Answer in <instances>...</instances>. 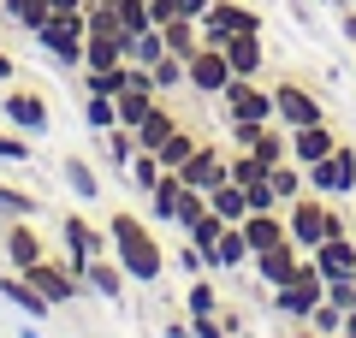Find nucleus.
<instances>
[{
  "label": "nucleus",
  "mask_w": 356,
  "mask_h": 338,
  "mask_svg": "<svg viewBox=\"0 0 356 338\" xmlns=\"http://www.w3.org/2000/svg\"><path fill=\"white\" fill-rule=\"evenodd\" d=\"M107 243H113V261L125 267V279H137V285H154L166 273V250H161V238H154V225L143 214L113 208L107 214Z\"/></svg>",
  "instance_id": "f257e3e1"
},
{
  "label": "nucleus",
  "mask_w": 356,
  "mask_h": 338,
  "mask_svg": "<svg viewBox=\"0 0 356 338\" xmlns=\"http://www.w3.org/2000/svg\"><path fill=\"white\" fill-rule=\"evenodd\" d=\"M83 36H89V18H83V13H48V24H42L30 42H36L54 65L83 72Z\"/></svg>",
  "instance_id": "f03ea898"
},
{
  "label": "nucleus",
  "mask_w": 356,
  "mask_h": 338,
  "mask_svg": "<svg viewBox=\"0 0 356 338\" xmlns=\"http://www.w3.org/2000/svg\"><path fill=\"white\" fill-rule=\"evenodd\" d=\"M327 303V279H321V267H315V255H303V267H297V279L291 285H273V314H285V321H309V314Z\"/></svg>",
  "instance_id": "7ed1b4c3"
},
{
  "label": "nucleus",
  "mask_w": 356,
  "mask_h": 338,
  "mask_svg": "<svg viewBox=\"0 0 356 338\" xmlns=\"http://www.w3.org/2000/svg\"><path fill=\"white\" fill-rule=\"evenodd\" d=\"M220 107H226V125H273V83L232 77L220 89Z\"/></svg>",
  "instance_id": "20e7f679"
},
{
  "label": "nucleus",
  "mask_w": 356,
  "mask_h": 338,
  "mask_svg": "<svg viewBox=\"0 0 356 338\" xmlns=\"http://www.w3.org/2000/svg\"><path fill=\"white\" fill-rule=\"evenodd\" d=\"M315 119H327V101L297 77H273V125L297 131V125H315Z\"/></svg>",
  "instance_id": "39448f33"
},
{
  "label": "nucleus",
  "mask_w": 356,
  "mask_h": 338,
  "mask_svg": "<svg viewBox=\"0 0 356 338\" xmlns=\"http://www.w3.org/2000/svg\"><path fill=\"white\" fill-rule=\"evenodd\" d=\"M24 279H30V285H36L42 297L54 303V309H65V303H77V297L89 291L83 279H77V267L65 261V255H42V261H30V267H24Z\"/></svg>",
  "instance_id": "423d86ee"
},
{
  "label": "nucleus",
  "mask_w": 356,
  "mask_h": 338,
  "mask_svg": "<svg viewBox=\"0 0 356 338\" xmlns=\"http://www.w3.org/2000/svg\"><path fill=\"white\" fill-rule=\"evenodd\" d=\"M303 172H309V190H315V196H332V202L356 196V143H339L327 161L303 166Z\"/></svg>",
  "instance_id": "0eeeda50"
},
{
  "label": "nucleus",
  "mask_w": 356,
  "mask_h": 338,
  "mask_svg": "<svg viewBox=\"0 0 356 338\" xmlns=\"http://www.w3.org/2000/svg\"><path fill=\"white\" fill-rule=\"evenodd\" d=\"M60 255H65L72 267L95 261V255H113V243H107V225L83 220V214H60ZM77 279H83V273H77Z\"/></svg>",
  "instance_id": "6e6552de"
},
{
  "label": "nucleus",
  "mask_w": 356,
  "mask_h": 338,
  "mask_svg": "<svg viewBox=\"0 0 356 338\" xmlns=\"http://www.w3.org/2000/svg\"><path fill=\"white\" fill-rule=\"evenodd\" d=\"M0 119H6L13 131H24V137H42V131L54 125L48 95H42V89H30V83H13L6 95H0Z\"/></svg>",
  "instance_id": "1a4fd4ad"
},
{
  "label": "nucleus",
  "mask_w": 356,
  "mask_h": 338,
  "mask_svg": "<svg viewBox=\"0 0 356 338\" xmlns=\"http://www.w3.org/2000/svg\"><path fill=\"white\" fill-rule=\"evenodd\" d=\"M232 77H238V72H232L226 48H208V42H202V48L184 60V89H191V95H202V101H208V95L220 101V89H226Z\"/></svg>",
  "instance_id": "9d476101"
},
{
  "label": "nucleus",
  "mask_w": 356,
  "mask_h": 338,
  "mask_svg": "<svg viewBox=\"0 0 356 338\" xmlns=\"http://www.w3.org/2000/svg\"><path fill=\"white\" fill-rule=\"evenodd\" d=\"M238 30H261V13L243 6V0H214V6L202 13V42L208 48H226Z\"/></svg>",
  "instance_id": "9b49d317"
},
{
  "label": "nucleus",
  "mask_w": 356,
  "mask_h": 338,
  "mask_svg": "<svg viewBox=\"0 0 356 338\" xmlns=\"http://www.w3.org/2000/svg\"><path fill=\"white\" fill-rule=\"evenodd\" d=\"M178 178H184L191 190H202V196H208V190H220V184L232 178V154L220 149V143H202V149H196L191 161L178 166Z\"/></svg>",
  "instance_id": "f8f14e48"
},
{
  "label": "nucleus",
  "mask_w": 356,
  "mask_h": 338,
  "mask_svg": "<svg viewBox=\"0 0 356 338\" xmlns=\"http://www.w3.org/2000/svg\"><path fill=\"white\" fill-rule=\"evenodd\" d=\"M339 143H344V137H339V125H332V119L297 125V131H291V161H297V166H315V161H327Z\"/></svg>",
  "instance_id": "ddd939ff"
},
{
  "label": "nucleus",
  "mask_w": 356,
  "mask_h": 338,
  "mask_svg": "<svg viewBox=\"0 0 356 338\" xmlns=\"http://www.w3.org/2000/svg\"><path fill=\"white\" fill-rule=\"evenodd\" d=\"M238 232H243V243H250V255H261V250H273V243L291 238V232H285V208L250 214V220H238Z\"/></svg>",
  "instance_id": "4468645a"
},
{
  "label": "nucleus",
  "mask_w": 356,
  "mask_h": 338,
  "mask_svg": "<svg viewBox=\"0 0 356 338\" xmlns=\"http://www.w3.org/2000/svg\"><path fill=\"white\" fill-rule=\"evenodd\" d=\"M250 267L261 273V285H291V279H297V267H303V250H297V243L285 238V243H273V250H261Z\"/></svg>",
  "instance_id": "2eb2a0df"
},
{
  "label": "nucleus",
  "mask_w": 356,
  "mask_h": 338,
  "mask_svg": "<svg viewBox=\"0 0 356 338\" xmlns=\"http://www.w3.org/2000/svg\"><path fill=\"white\" fill-rule=\"evenodd\" d=\"M77 273H83V285L95 291V297H107V303H125V285H131V279H125V267H119L113 255H95V261H83Z\"/></svg>",
  "instance_id": "dca6fc26"
},
{
  "label": "nucleus",
  "mask_w": 356,
  "mask_h": 338,
  "mask_svg": "<svg viewBox=\"0 0 356 338\" xmlns=\"http://www.w3.org/2000/svg\"><path fill=\"white\" fill-rule=\"evenodd\" d=\"M315 267H321V279H356V232H344V238H327L315 250Z\"/></svg>",
  "instance_id": "f3484780"
},
{
  "label": "nucleus",
  "mask_w": 356,
  "mask_h": 338,
  "mask_svg": "<svg viewBox=\"0 0 356 338\" xmlns=\"http://www.w3.org/2000/svg\"><path fill=\"white\" fill-rule=\"evenodd\" d=\"M48 255V243H42V232L30 220H6V261H13V273H24L30 261H42Z\"/></svg>",
  "instance_id": "a211bd4d"
},
{
  "label": "nucleus",
  "mask_w": 356,
  "mask_h": 338,
  "mask_svg": "<svg viewBox=\"0 0 356 338\" xmlns=\"http://www.w3.org/2000/svg\"><path fill=\"white\" fill-rule=\"evenodd\" d=\"M0 297L13 303V309H18V314H30V321H48V314H54V303H48V297H42V291H36V285H30V279H24V273H0Z\"/></svg>",
  "instance_id": "6ab92c4d"
},
{
  "label": "nucleus",
  "mask_w": 356,
  "mask_h": 338,
  "mask_svg": "<svg viewBox=\"0 0 356 338\" xmlns=\"http://www.w3.org/2000/svg\"><path fill=\"white\" fill-rule=\"evenodd\" d=\"M178 202H184V178L178 172H161L149 190V220L154 225H178Z\"/></svg>",
  "instance_id": "aec40b11"
},
{
  "label": "nucleus",
  "mask_w": 356,
  "mask_h": 338,
  "mask_svg": "<svg viewBox=\"0 0 356 338\" xmlns=\"http://www.w3.org/2000/svg\"><path fill=\"white\" fill-rule=\"evenodd\" d=\"M250 261L255 255H250V243H243L238 225H226V232L214 238V250H208V267H214V273H238V267H250Z\"/></svg>",
  "instance_id": "412c9836"
},
{
  "label": "nucleus",
  "mask_w": 356,
  "mask_h": 338,
  "mask_svg": "<svg viewBox=\"0 0 356 338\" xmlns=\"http://www.w3.org/2000/svg\"><path fill=\"white\" fill-rule=\"evenodd\" d=\"M226 60H232V72H238V77H261V60H267L261 30H238V36L226 42Z\"/></svg>",
  "instance_id": "4be33fe9"
},
{
  "label": "nucleus",
  "mask_w": 356,
  "mask_h": 338,
  "mask_svg": "<svg viewBox=\"0 0 356 338\" xmlns=\"http://www.w3.org/2000/svg\"><path fill=\"white\" fill-rule=\"evenodd\" d=\"M131 89V60H119V65H83V95H125Z\"/></svg>",
  "instance_id": "5701e85b"
},
{
  "label": "nucleus",
  "mask_w": 356,
  "mask_h": 338,
  "mask_svg": "<svg viewBox=\"0 0 356 338\" xmlns=\"http://www.w3.org/2000/svg\"><path fill=\"white\" fill-rule=\"evenodd\" d=\"M60 178H65V190H72L77 202H95V196H102V172H95L83 154H65V161H60Z\"/></svg>",
  "instance_id": "b1692460"
},
{
  "label": "nucleus",
  "mask_w": 356,
  "mask_h": 338,
  "mask_svg": "<svg viewBox=\"0 0 356 338\" xmlns=\"http://www.w3.org/2000/svg\"><path fill=\"white\" fill-rule=\"evenodd\" d=\"M172 131H178V113L166 107V95H161V101H154V113L143 119L137 131H131V137H137V149H149V154H154V149H161L166 137H172Z\"/></svg>",
  "instance_id": "393cba45"
},
{
  "label": "nucleus",
  "mask_w": 356,
  "mask_h": 338,
  "mask_svg": "<svg viewBox=\"0 0 356 338\" xmlns=\"http://www.w3.org/2000/svg\"><path fill=\"white\" fill-rule=\"evenodd\" d=\"M208 208H214V214H220L226 225H238V220H250V190H243V184H232V178H226L220 190H208Z\"/></svg>",
  "instance_id": "a878e982"
},
{
  "label": "nucleus",
  "mask_w": 356,
  "mask_h": 338,
  "mask_svg": "<svg viewBox=\"0 0 356 338\" xmlns=\"http://www.w3.org/2000/svg\"><path fill=\"white\" fill-rule=\"evenodd\" d=\"M102 161L113 166V172H131V161H137V137H131V125L102 131Z\"/></svg>",
  "instance_id": "bb28decb"
},
{
  "label": "nucleus",
  "mask_w": 356,
  "mask_h": 338,
  "mask_svg": "<svg viewBox=\"0 0 356 338\" xmlns=\"http://www.w3.org/2000/svg\"><path fill=\"white\" fill-rule=\"evenodd\" d=\"M250 154H255V161H267V166L291 161V131H285V125H261V131H255V143H250Z\"/></svg>",
  "instance_id": "cd10ccee"
},
{
  "label": "nucleus",
  "mask_w": 356,
  "mask_h": 338,
  "mask_svg": "<svg viewBox=\"0 0 356 338\" xmlns=\"http://www.w3.org/2000/svg\"><path fill=\"white\" fill-rule=\"evenodd\" d=\"M196 149H202V137H196V131H191V125H178V131H172V137H166V143H161V149H154V161H161V166H166V172H178V166L191 161V154H196Z\"/></svg>",
  "instance_id": "c85d7f7f"
},
{
  "label": "nucleus",
  "mask_w": 356,
  "mask_h": 338,
  "mask_svg": "<svg viewBox=\"0 0 356 338\" xmlns=\"http://www.w3.org/2000/svg\"><path fill=\"white\" fill-rule=\"evenodd\" d=\"M119 60H125V36H113V30L83 36V65H119Z\"/></svg>",
  "instance_id": "c756f323"
},
{
  "label": "nucleus",
  "mask_w": 356,
  "mask_h": 338,
  "mask_svg": "<svg viewBox=\"0 0 356 338\" xmlns=\"http://www.w3.org/2000/svg\"><path fill=\"white\" fill-rule=\"evenodd\" d=\"M154 101H161V95H154V89H143V83H131L125 95L113 101V107H119V125H131V131H137L143 119H149V113H154Z\"/></svg>",
  "instance_id": "7c9ffc66"
},
{
  "label": "nucleus",
  "mask_w": 356,
  "mask_h": 338,
  "mask_svg": "<svg viewBox=\"0 0 356 338\" xmlns=\"http://www.w3.org/2000/svg\"><path fill=\"white\" fill-rule=\"evenodd\" d=\"M267 184H273V196H280V208H285V202H297V196L309 190V172H303L297 161H280L273 172H267Z\"/></svg>",
  "instance_id": "2f4dec72"
},
{
  "label": "nucleus",
  "mask_w": 356,
  "mask_h": 338,
  "mask_svg": "<svg viewBox=\"0 0 356 338\" xmlns=\"http://www.w3.org/2000/svg\"><path fill=\"white\" fill-rule=\"evenodd\" d=\"M0 13H6V24H18V30L36 36V30L48 24V0H0Z\"/></svg>",
  "instance_id": "473e14b6"
},
{
  "label": "nucleus",
  "mask_w": 356,
  "mask_h": 338,
  "mask_svg": "<svg viewBox=\"0 0 356 338\" xmlns=\"http://www.w3.org/2000/svg\"><path fill=\"white\" fill-rule=\"evenodd\" d=\"M178 232H184V238H191L196 243V250H214V238H220V232H226V220H220V214L214 208H202V214H196V220H184V225H178Z\"/></svg>",
  "instance_id": "72a5a7b5"
},
{
  "label": "nucleus",
  "mask_w": 356,
  "mask_h": 338,
  "mask_svg": "<svg viewBox=\"0 0 356 338\" xmlns=\"http://www.w3.org/2000/svg\"><path fill=\"white\" fill-rule=\"evenodd\" d=\"M184 314H191V321H196V314H220V291H214L208 273L191 279V291H184Z\"/></svg>",
  "instance_id": "f704fd0d"
},
{
  "label": "nucleus",
  "mask_w": 356,
  "mask_h": 338,
  "mask_svg": "<svg viewBox=\"0 0 356 338\" xmlns=\"http://www.w3.org/2000/svg\"><path fill=\"white\" fill-rule=\"evenodd\" d=\"M36 214H42V202L30 196V190L0 184V220H36Z\"/></svg>",
  "instance_id": "c9c22d12"
},
{
  "label": "nucleus",
  "mask_w": 356,
  "mask_h": 338,
  "mask_svg": "<svg viewBox=\"0 0 356 338\" xmlns=\"http://www.w3.org/2000/svg\"><path fill=\"white\" fill-rule=\"evenodd\" d=\"M83 125L102 137V131H113L119 125V107H113V95H83Z\"/></svg>",
  "instance_id": "e433bc0d"
},
{
  "label": "nucleus",
  "mask_w": 356,
  "mask_h": 338,
  "mask_svg": "<svg viewBox=\"0 0 356 338\" xmlns=\"http://www.w3.org/2000/svg\"><path fill=\"white\" fill-rule=\"evenodd\" d=\"M161 54H166V36H161V30H143V36L125 42V60H131V65H154Z\"/></svg>",
  "instance_id": "4c0bfd02"
},
{
  "label": "nucleus",
  "mask_w": 356,
  "mask_h": 338,
  "mask_svg": "<svg viewBox=\"0 0 356 338\" xmlns=\"http://www.w3.org/2000/svg\"><path fill=\"white\" fill-rule=\"evenodd\" d=\"M149 72H154V89H161V95H172V89H184V54H161Z\"/></svg>",
  "instance_id": "58836bf2"
},
{
  "label": "nucleus",
  "mask_w": 356,
  "mask_h": 338,
  "mask_svg": "<svg viewBox=\"0 0 356 338\" xmlns=\"http://www.w3.org/2000/svg\"><path fill=\"white\" fill-rule=\"evenodd\" d=\"M0 166H30V137L13 125H0Z\"/></svg>",
  "instance_id": "ea45409f"
},
{
  "label": "nucleus",
  "mask_w": 356,
  "mask_h": 338,
  "mask_svg": "<svg viewBox=\"0 0 356 338\" xmlns=\"http://www.w3.org/2000/svg\"><path fill=\"white\" fill-rule=\"evenodd\" d=\"M273 166L267 161H255L250 149H232V184H255V178H267Z\"/></svg>",
  "instance_id": "a19ab883"
},
{
  "label": "nucleus",
  "mask_w": 356,
  "mask_h": 338,
  "mask_svg": "<svg viewBox=\"0 0 356 338\" xmlns=\"http://www.w3.org/2000/svg\"><path fill=\"white\" fill-rule=\"evenodd\" d=\"M172 267H178V273H184V279H196V273H214V267H208V255H202V250H196V243H191V238H184V250H178V255H172Z\"/></svg>",
  "instance_id": "79ce46f5"
},
{
  "label": "nucleus",
  "mask_w": 356,
  "mask_h": 338,
  "mask_svg": "<svg viewBox=\"0 0 356 338\" xmlns=\"http://www.w3.org/2000/svg\"><path fill=\"white\" fill-rule=\"evenodd\" d=\"M309 326H315L321 338H332V332H344V309H332V303H321V309L309 314Z\"/></svg>",
  "instance_id": "37998d69"
},
{
  "label": "nucleus",
  "mask_w": 356,
  "mask_h": 338,
  "mask_svg": "<svg viewBox=\"0 0 356 338\" xmlns=\"http://www.w3.org/2000/svg\"><path fill=\"white\" fill-rule=\"evenodd\" d=\"M327 303L350 314V309H356V279H332V285H327Z\"/></svg>",
  "instance_id": "c03bdc74"
},
{
  "label": "nucleus",
  "mask_w": 356,
  "mask_h": 338,
  "mask_svg": "<svg viewBox=\"0 0 356 338\" xmlns=\"http://www.w3.org/2000/svg\"><path fill=\"white\" fill-rule=\"evenodd\" d=\"M191 338H232V332L220 326V314H196V321H191Z\"/></svg>",
  "instance_id": "a18cd8bd"
},
{
  "label": "nucleus",
  "mask_w": 356,
  "mask_h": 338,
  "mask_svg": "<svg viewBox=\"0 0 356 338\" xmlns=\"http://www.w3.org/2000/svg\"><path fill=\"white\" fill-rule=\"evenodd\" d=\"M13 77H18V60L6 48H0V95H6V89H13Z\"/></svg>",
  "instance_id": "49530a36"
},
{
  "label": "nucleus",
  "mask_w": 356,
  "mask_h": 338,
  "mask_svg": "<svg viewBox=\"0 0 356 338\" xmlns=\"http://www.w3.org/2000/svg\"><path fill=\"white\" fill-rule=\"evenodd\" d=\"M339 30H344V42H356V6H339Z\"/></svg>",
  "instance_id": "de8ad7c7"
},
{
  "label": "nucleus",
  "mask_w": 356,
  "mask_h": 338,
  "mask_svg": "<svg viewBox=\"0 0 356 338\" xmlns=\"http://www.w3.org/2000/svg\"><path fill=\"white\" fill-rule=\"evenodd\" d=\"M291 338H321V332H315V326H309V321H297V332H291Z\"/></svg>",
  "instance_id": "09e8293b"
},
{
  "label": "nucleus",
  "mask_w": 356,
  "mask_h": 338,
  "mask_svg": "<svg viewBox=\"0 0 356 338\" xmlns=\"http://www.w3.org/2000/svg\"><path fill=\"white\" fill-rule=\"evenodd\" d=\"M344 338H356V309H350V314H344Z\"/></svg>",
  "instance_id": "8fccbe9b"
},
{
  "label": "nucleus",
  "mask_w": 356,
  "mask_h": 338,
  "mask_svg": "<svg viewBox=\"0 0 356 338\" xmlns=\"http://www.w3.org/2000/svg\"><path fill=\"white\" fill-rule=\"evenodd\" d=\"M18 338H42V332H36V326H18Z\"/></svg>",
  "instance_id": "3c124183"
},
{
  "label": "nucleus",
  "mask_w": 356,
  "mask_h": 338,
  "mask_svg": "<svg viewBox=\"0 0 356 338\" xmlns=\"http://www.w3.org/2000/svg\"><path fill=\"white\" fill-rule=\"evenodd\" d=\"M350 232H356V208H350Z\"/></svg>",
  "instance_id": "603ef678"
},
{
  "label": "nucleus",
  "mask_w": 356,
  "mask_h": 338,
  "mask_svg": "<svg viewBox=\"0 0 356 338\" xmlns=\"http://www.w3.org/2000/svg\"><path fill=\"white\" fill-rule=\"evenodd\" d=\"M0 48H6V36H0Z\"/></svg>",
  "instance_id": "864d4df0"
},
{
  "label": "nucleus",
  "mask_w": 356,
  "mask_h": 338,
  "mask_svg": "<svg viewBox=\"0 0 356 338\" xmlns=\"http://www.w3.org/2000/svg\"><path fill=\"white\" fill-rule=\"evenodd\" d=\"M332 338H344V332H332Z\"/></svg>",
  "instance_id": "5fc2aeb1"
}]
</instances>
